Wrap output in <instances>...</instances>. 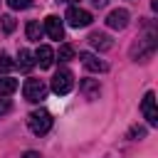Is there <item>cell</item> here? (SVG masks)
I'll list each match as a JSON object with an SVG mask.
<instances>
[{"mask_svg":"<svg viewBox=\"0 0 158 158\" xmlns=\"http://www.w3.org/2000/svg\"><path fill=\"white\" fill-rule=\"evenodd\" d=\"M7 5H10L12 10H27V7L32 5V0H7Z\"/></svg>","mask_w":158,"mask_h":158,"instance_id":"18","label":"cell"},{"mask_svg":"<svg viewBox=\"0 0 158 158\" xmlns=\"http://www.w3.org/2000/svg\"><path fill=\"white\" fill-rule=\"evenodd\" d=\"M10 109H12V106H10V101H7V99H0V114H7Z\"/></svg>","mask_w":158,"mask_h":158,"instance_id":"19","label":"cell"},{"mask_svg":"<svg viewBox=\"0 0 158 158\" xmlns=\"http://www.w3.org/2000/svg\"><path fill=\"white\" fill-rule=\"evenodd\" d=\"M81 91L86 94V99H94V96H99V81H91V79L81 81Z\"/></svg>","mask_w":158,"mask_h":158,"instance_id":"14","label":"cell"},{"mask_svg":"<svg viewBox=\"0 0 158 158\" xmlns=\"http://www.w3.org/2000/svg\"><path fill=\"white\" fill-rule=\"evenodd\" d=\"M0 30H2L5 35H10V32L15 30V17H12V15H2V17H0Z\"/></svg>","mask_w":158,"mask_h":158,"instance_id":"17","label":"cell"},{"mask_svg":"<svg viewBox=\"0 0 158 158\" xmlns=\"http://www.w3.org/2000/svg\"><path fill=\"white\" fill-rule=\"evenodd\" d=\"M17 91V79L12 77H0V96H10Z\"/></svg>","mask_w":158,"mask_h":158,"instance_id":"12","label":"cell"},{"mask_svg":"<svg viewBox=\"0 0 158 158\" xmlns=\"http://www.w3.org/2000/svg\"><path fill=\"white\" fill-rule=\"evenodd\" d=\"M25 32H27V40H32V42H40V37H42V25L37 22V20H30L27 22V27H25Z\"/></svg>","mask_w":158,"mask_h":158,"instance_id":"13","label":"cell"},{"mask_svg":"<svg viewBox=\"0 0 158 158\" xmlns=\"http://www.w3.org/2000/svg\"><path fill=\"white\" fill-rule=\"evenodd\" d=\"M67 2H69V0H67Z\"/></svg>","mask_w":158,"mask_h":158,"instance_id":"21","label":"cell"},{"mask_svg":"<svg viewBox=\"0 0 158 158\" xmlns=\"http://www.w3.org/2000/svg\"><path fill=\"white\" fill-rule=\"evenodd\" d=\"M72 86H74V74H72L69 69L54 72V77H52V91H54V94L64 96V94L72 91Z\"/></svg>","mask_w":158,"mask_h":158,"instance_id":"2","label":"cell"},{"mask_svg":"<svg viewBox=\"0 0 158 158\" xmlns=\"http://www.w3.org/2000/svg\"><path fill=\"white\" fill-rule=\"evenodd\" d=\"M42 30L52 37V40H62L64 37V25H62V20L57 17V15H49V17H44V25H42Z\"/></svg>","mask_w":158,"mask_h":158,"instance_id":"7","label":"cell"},{"mask_svg":"<svg viewBox=\"0 0 158 158\" xmlns=\"http://www.w3.org/2000/svg\"><path fill=\"white\" fill-rule=\"evenodd\" d=\"M79 59H81V64H84V69H89V72H106L109 69V64L104 62V59H99L96 54H91V52H81L79 54Z\"/></svg>","mask_w":158,"mask_h":158,"instance_id":"8","label":"cell"},{"mask_svg":"<svg viewBox=\"0 0 158 158\" xmlns=\"http://www.w3.org/2000/svg\"><path fill=\"white\" fill-rule=\"evenodd\" d=\"M22 94H25L27 101L37 104V101H42V99L47 96V84H44L42 79H27L25 86H22Z\"/></svg>","mask_w":158,"mask_h":158,"instance_id":"4","label":"cell"},{"mask_svg":"<svg viewBox=\"0 0 158 158\" xmlns=\"http://www.w3.org/2000/svg\"><path fill=\"white\" fill-rule=\"evenodd\" d=\"M89 42H91V47L94 49H99V52H106V49H111V37L109 35H104V32H91L89 35Z\"/></svg>","mask_w":158,"mask_h":158,"instance_id":"10","label":"cell"},{"mask_svg":"<svg viewBox=\"0 0 158 158\" xmlns=\"http://www.w3.org/2000/svg\"><path fill=\"white\" fill-rule=\"evenodd\" d=\"M25 158H40V153H35V151H27V153H25Z\"/></svg>","mask_w":158,"mask_h":158,"instance_id":"20","label":"cell"},{"mask_svg":"<svg viewBox=\"0 0 158 158\" xmlns=\"http://www.w3.org/2000/svg\"><path fill=\"white\" fill-rule=\"evenodd\" d=\"M15 67H20L22 72H30V69L35 67V54H32L30 49H20V52H17V62H15Z\"/></svg>","mask_w":158,"mask_h":158,"instance_id":"11","label":"cell"},{"mask_svg":"<svg viewBox=\"0 0 158 158\" xmlns=\"http://www.w3.org/2000/svg\"><path fill=\"white\" fill-rule=\"evenodd\" d=\"M27 126H30V131L35 136H44L52 128V114L44 111V109H37V111H32L27 116Z\"/></svg>","mask_w":158,"mask_h":158,"instance_id":"1","label":"cell"},{"mask_svg":"<svg viewBox=\"0 0 158 158\" xmlns=\"http://www.w3.org/2000/svg\"><path fill=\"white\" fill-rule=\"evenodd\" d=\"M106 25H109L111 30H123V27L128 25V10H123V7L111 10V12L106 15Z\"/></svg>","mask_w":158,"mask_h":158,"instance_id":"6","label":"cell"},{"mask_svg":"<svg viewBox=\"0 0 158 158\" xmlns=\"http://www.w3.org/2000/svg\"><path fill=\"white\" fill-rule=\"evenodd\" d=\"M141 111H143V116H146V121H148L151 126H156V123H158V111H156V94H153V91H148V94L143 96V101H141Z\"/></svg>","mask_w":158,"mask_h":158,"instance_id":"5","label":"cell"},{"mask_svg":"<svg viewBox=\"0 0 158 158\" xmlns=\"http://www.w3.org/2000/svg\"><path fill=\"white\" fill-rule=\"evenodd\" d=\"M12 69H15V62H12L5 52H0V74H5V77H7Z\"/></svg>","mask_w":158,"mask_h":158,"instance_id":"16","label":"cell"},{"mask_svg":"<svg viewBox=\"0 0 158 158\" xmlns=\"http://www.w3.org/2000/svg\"><path fill=\"white\" fill-rule=\"evenodd\" d=\"M64 20H67V25L69 27H89L91 25V12L89 10H84V7H77V5H72L69 10H67V15H64Z\"/></svg>","mask_w":158,"mask_h":158,"instance_id":"3","label":"cell"},{"mask_svg":"<svg viewBox=\"0 0 158 158\" xmlns=\"http://www.w3.org/2000/svg\"><path fill=\"white\" fill-rule=\"evenodd\" d=\"M35 64H40L42 69H49L54 64V49L49 44H40L37 52H35Z\"/></svg>","mask_w":158,"mask_h":158,"instance_id":"9","label":"cell"},{"mask_svg":"<svg viewBox=\"0 0 158 158\" xmlns=\"http://www.w3.org/2000/svg\"><path fill=\"white\" fill-rule=\"evenodd\" d=\"M54 59H59V62H69V59H74V47H72V44H62L59 52L54 54Z\"/></svg>","mask_w":158,"mask_h":158,"instance_id":"15","label":"cell"}]
</instances>
